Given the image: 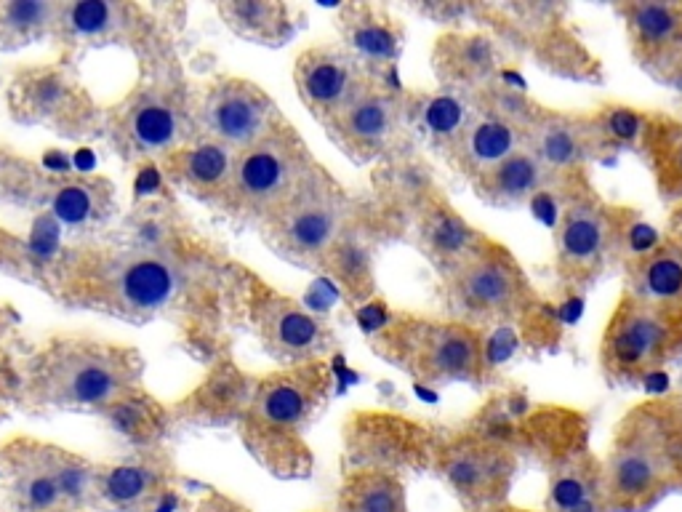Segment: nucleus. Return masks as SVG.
<instances>
[{
  "instance_id": "1",
  "label": "nucleus",
  "mask_w": 682,
  "mask_h": 512,
  "mask_svg": "<svg viewBox=\"0 0 682 512\" xmlns=\"http://www.w3.org/2000/svg\"><path fill=\"white\" fill-rule=\"evenodd\" d=\"M682 355V307L621 296L608 318L600 363L613 382H637Z\"/></svg>"
},
{
  "instance_id": "2",
  "label": "nucleus",
  "mask_w": 682,
  "mask_h": 512,
  "mask_svg": "<svg viewBox=\"0 0 682 512\" xmlns=\"http://www.w3.org/2000/svg\"><path fill=\"white\" fill-rule=\"evenodd\" d=\"M443 291L456 320L475 328L517 318L533 304L523 267L507 248L488 238L464 262L445 272Z\"/></svg>"
},
{
  "instance_id": "3",
  "label": "nucleus",
  "mask_w": 682,
  "mask_h": 512,
  "mask_svg": "<svg viewBox=\"0 0 682 512\" xmlns=\"http://www.w3.org/2000/svg\"><path fill=\"white\" fill-rule=\"evenodd\" d=\"M315 160L291 126L275 128L262 142L235 155L230 192L246 214L270 222L315 171Z\"/></svg>"
},
{
  "instance_id": "4",
  "label": "nucleus",
  "mask_w": 682,
  "mask_h": 512,
  "mask_svg": "<svg viewBox=\"0 0 682 512\" xmlns=\"http://www.w3.org/2000/svg\"><path fill=\"white\" fill-rule=\"evenodd\" d=\"M387 355L424 384L475 382L483 374L480 331L461 320H411L387 339Z\"/></svg>"
},
{
  "instance_id": "5",
  "label": "nucleus",
  "mask_w": 682,
  "mask_h": 512,
  "mask_svg": "<svg viewBox=\"0 0 682 512\" xmlns=\"http://www.w3.org/2000/svg\"><path fill=\"white\" fill-rule=\"evenodd\" d=\"M352 206L339 184L315 168L304 187L272 216L270 238L280 254L299 264H323L347 230Z\"/></svg>"
},
{
  "instance_id": "6",
  "label": "nucleus",
  "mask_w": 682,
  "mask_h": 512,
  "mask_svg": "<svg viewBox=\"0 0 682 512\" xmlns=\"http://www.w3.org/2000/svg\"><path fill=\"white\" fill-rule=\"evenodd\" d=\"M326 131L336 147L355 163L389 158L408 131L405 99L387 80L368 78L365 86L328 120Z\"/></svg>"
},
{
  "instance_id": "7",
  "label": "nucleus",
  "mask_w": 682,
  "mask_h": 512,
  "mask_svg": "<svg viewBox=\"0 0 682 512\" xmlns=\"http://www.w3.org/2000/svg\"><path fill=\"white\" fill-rule=\"evenodd\" d=\"M619 216L592 195H576L563 206L557 219L555 254L557 272L565 283L589 286L619 254Z\"/></svg>"
},
{
  "instance_id": "8",
  "label": "nucleus",
  "mask_w": 682,
  "mask_h": 512,
  "mask_svg": "<svg viewBox=\"0 0 682 512\" xmlns=\"http://www.w3.org/2000/svg\"><path fill=\"white\" fill-rule=\"evenodd\" d=\"M206 126L214 142L230 150H248L280 128V115L262 88L246 80H227L211 91L206 102Z\"/></svg>"
},
{
  "instance_id": "9",
  "label": "nucleus",
  "mask_w": 682,
  "mask_h": 512,
  "mask_svg": "<svg viewBox=\"0 0 682 512\" xmlns=\"http://www.w3.org/2000/svg\"><path fill=\"white\" fill-rule=\"evenodd\" d=\"M371 78L344 48L318 46L296 59V91L307 110L326 126Z\"/></svg>"
},
{
  "instance_id": "10",
  "label": "nucleus",
  "mask_w": 682,
  "mask_h": 512,
  "mask_svg": "<svg viewBox=\"0 0 682 512\" xmlns=\"http://www.w3.org/2000/svg\"><path fill=\"white\" fill-rule=\"evenodd\" d=\"M344 51L363 67L371 78H387L403 54L405 30L397 16L384 6L352 3L341 8L339 16Z\"/></svg>"
},
{
  "instance_id": "11",
  "label": "nucleus",
  "mask_w": 682,
  "mask_h": 512,
  "mask_svg": "<svg viewBox=\"0 0 682 512\" xmlns=\"http://www.w3.org/2000/svg\"><path fill=\"white\" fill-rule=\"evenodd\" d=\"M523 147L533 152L552 176L579 171L584 163L600 158L589 115H571L539 107L523 134Z\"/></svg>"
},
{
  "instance_id": "12",
  "label": "nucleus",
  "mask_w": 682,
  "mask_h": 512,
  "mask_svg": "<svg viewBox=\"0 0 682 512\" xmlns=\"http://www.w3.org/2000/svg\"><path fill=\"white\" fill-rule=\"evenodd\" d=\"M637 62L653 72L682 67V3L637 0L619 6Z\"/></svg>"
},
{
  "instance_id": "13",
  "label": "nucleus",
  "mask_w": 682,
  "mask_h": 512,
  "mask_svg": "<svg viewBox=\"0 0 682 512\" xmlns=\"http://www.w3.org/2000/svg\"><path fill=\"white\" fill-rule=\"evenodd\" d=\"M512 456L504 446L488 438H461L440 454V472L448 486L464 499H491L509 483ZM504 494V491H501Z\"/></svg>"
},
{
  "instance_id": "14",
  "label": "nucleus",
  "mask_w": 682,
  "mask_h": 512,
  "mask_svg": "<svg viewBox=\"0 0 682 512\" xmlns=\"http://www.w3.org/2000/svg\"><path fill=\"white\" fill-rule=\"evenodd\" d=\"M523 142V128L493 118L488 112L472 110L467 126L461 128V134L443 152L456 171L475 182L477 176L499 166L501 160H507L517 150H523Z\"/></svg>"
},
{
  "instance_id": "15",
  "label": "nucleus",
  "mask_w": 682,
  "mask_h": 512,
  "mask_svg": "<svg viewBox=\"0 0 682 512\" xmlns=\"http://www.w3.org/2000/svg\"><path fill=\"white\" fill-rule=\"evenodd\" d=\"M416 240H419L424 256L435 264L440 275H445L456 264L464 262L483 243L485 235L475 230L448 200H443L440 195H432L419 208Z\"/></svg>"
},
{
  "instance_id": "16",
  "label": "nucleus",
  "mask_w": 682,
  "mask_h": 512,
  "mask_svg": "<svg viewBox=\"0 0 682 512\" xmlns=\"http://www.w3.org/2000/svg\"><path fill=\"white\" fill-rule=\"evenodd\" d=\"M669 480L664 464L643 446L629 438H616L608 464L603 470L605 496L621 507H640L648 504Z\"/></svg>"
},
{
  "instance_id": "17",
  "label": "nucleus",
  "mask_w": 682,
  "mask_h": 512,
  "mask_svg": "<svg viewBox=\"0 0 682 512\" xmlns=\"http://www.w3.org/2000/svg\"><path fill=\"white\" fill-rule=\"evenodd\" d=\"M499 56L491 38L485 35H445L435 46V72L443 80L445 88H453V94L469 91L477 94L480 88L496 80Z\"/></svg>"
},
{
  "instance_id": "18",
  "label": "nucleus",
  "mask_w": 682,
  "mask_h": 512,
  "mask_svg": "<svg viewBox=\"0 0 682 512\" xmlns=\"http://www.w3.org/2000/svg\"><path fill=\"white\" fill-rule=\"evenodd\" d=\"M619 435L643 443L669 478L682 475V398L643 403L619 424Z\"/></svg>"
},
{
  "instance_id": "19",
  "label": "nucleus",
  "mask_w": 682,
  "mask_h": 512,
  "mask_svg": "<svg viewBox=\"0 0 682 512\" xmlns=\"http://www.w3.org/2000/svg\"><path fill=\"white\" fill-rule=\"evenodd\" d=\"M627 294L653 304L682 307V238L661 240L637 251L624 264Z\"/></svg>"
},
{
  "instance_id": "20",
  "label": "nucleus",
  "mask_w": 682,
  "mask_h": 512,
  "mask_svg": "<svg viewBox=\"0 0 682 512\" xmlns=\"http://www.w3.org/2000/svg\"><path fill=\"white\" fill-rule=\"evenodd\" d=\"M555 179L557 176L549 174L547 168L539 163V158L523 147L515 155H509L507 160H501L499 166L477 176L472 187H475L477 198H483L485 203L509 208L541 195Z\"/></svg>"
},
{
  "instance_id": "21",
  "label": "nucleus",
  "mask_w": 682,
  "mask_h": 512,
  "mask_svg": "<svg viewBox=\"0 0 682 512\" xmlns=\"http://www.w3.org/2000/svg\"><path fill=\"white\" fill-rule=\"evenodd\" d=\"M264 342L278 358L312 360L326 350L331 336L315 315L294 302H275L264 315Z\"/></svg>"
},
{
  "instance_id": "22",
  "label": "nucleus",
  "mask_w": 682,
  "mask_h": 512,
  "mask_svg": "<svg viewBox=\"0 0 682 512\" xmlns=\"http://www.w3.org/2000/svg\"><path fill=\"white\" fill-rule=\"evenodd\" d=\"M323 387H326V382L312 371L286 376V379H278V382L264 387L259 403H256V411L264 419V424H270V427L296 430L310 419V414L323 398Z\"/></svg>"
},
{
  "instance_id": "23",
  "label": "nucleus",
  "mask_w": 682,
  "mask_h": 512,
  "mask_svg": "<svg viewBox=\"0 0 682 512\" xmlns=\"http://www.w3.org/2000/svg\"><path fill=\"white\" fill-rule=\"evenodd\" d=\"M472 110L475 107H469L467 96L453 94V91L419 94L405 99L408 128H416L419 134L427 136L437 150H445L461 134V128L467 126V120L472 118Z\"/></svg>"
},
{
  "instance_id": "24",
  "label": "nucleus",
  "mask_w": 682,
  "mask_h": 512,
  "mask_svg": "<svg viewBox=\"0 0 682 512\" xmlns=\"http://www.w3.org/2000/svg\"><path fill=\"white\" fill-rule=\"evenodd\" d=\"M640 150L648 158L656 187L664 198H682V120L645 118Z\"/></svg>"
},
{
  "instance_id": "25",
  "label": "nucleus",
  "mask_w": 682,
  "mask_h": 512,
  "mask_svg": "<svg viewBox=\"0 0 682 512\" xmlns=\"http://www.w3.org/2000/svg\"><path fill=\"white\" fill-rule=\"evenodd\" d=\"M176 286V270L160 256H136L118 272L120 302L131 310H158L171 302Z\"/></svg>"
},
{
  "instance_id": "26",
  "label": "nucleus",
  "mask_w": 682,
  "mask_h": 512,
  "mask_svg": "<svg viewBox=\"0 0 682 512\" xmlns=\"http://www.w3.org/2000/svg\"><path fill=\"white\" fill-rule=\"evenodd\" d=\"M224 22L232 30L256 43L280 46L283 40L294 35V16L286 3H270V0H232L219 6Z\"/></svg>"
},
{
  "instance_id": "27",
  "label": "nucleus",
  "mask_w": 682,
  "mask_h": 512,
  "mask_svg": "<svg viewBox=\"0 0 682 512\" xmlns=\"http://www.w3.org/2000/svg\"><path fill=\"white\" fill-rule=\"evenodd\" d=\"M67 403L75 406H99L112 400L120 390V376L115 363L107 358H78L75 363H64V376L56 384Z\"/></svg>"
},
{
  "instance_id": "28",
  "label": "nucleus",
  "mask_w": 682,
  "mask_h": 512,
  "mask_svg": "<svg viewBox=\"0 0 682 512\" xmlns=\"http://www.w3.org/2000/svg\"><path fill=\"white\" fill-rule=\"evenodd\" d=\"M323 267L331 270L341 288L347 291L355 302L365 299L373 288V262H371V246L363 235L347 230L341 232V238L336 240V246L328 251L323 259Z\"/></svg>"
},
{
  "instance_id": "29",
  "label": "nucleus",
  "mask_w": 682,
  "mask_h": 512,
  "mask_svg": "<svg viewBox=\"0 0 682 512\" xmlns=\"http://www.w3.org/2000/svg\"><path fill=\"white\" fill-rule=\"evenodd\" d=\"M603 494V470L584 459H573L552 480L549 502L555 512H600Z\"/></svg>"
},
{
  "instance_id": "30",
  "label": "nucleus",
  "mask_w": 682,
  "mask_h": 512,
  "mask_svg": "<svg viewBox=\"0 0 682 512\" xmlns=\"http://www.w3.org/2000/svg\"><path fill=\"white\" fill-rule=\"evenodd\" d=\"M419 424H408L392 416L368 414L355 422L357 451H363L376 459H400L411 451L413 438H419Z\"/></svg>"
},
{
  "instance_id": "31",
  "label": "nucleus",
  "mask_w": 682,
  "mask_h": 512,
  "mask_svg": "<svg viewBox=\"0 0 682 512\" xmlns=\"http://www.w3.org/2000/svg\"><path fill=\"white\" fill-rule=\"evenodd\" d=\"M347 512H405L403 486L384 470H365L344 491Z\"/></svg>"
},
{
  "instance_id": "32",
  "label": "nucleus",
  "mask_w": 682,
  "mask_h": 512,
  "mask_svg": "<svg viewBox=\"0 0 682 512\" xmlns=\"http://www.w3.org/2000/svg\"><path fill=\"white\" fill-rule=\"evenodd\" d=\"M589 123H592V134L597 139L600 155L608 150L640 147L645 131V115L624 104H605L603 110L589 115Z\"/></svg>"
},
{
  "instance_id": "33",
  "label": "nucleus",
  "mask_w": 682,
  "mask_h": 512,
  "mask_svg": "<svg viewBox=\"0 0 682 512\" xmlns=\"http://www.w3.org/2000/svg\"><path fill=\"white\" fill-rule=\"evenodd\" d=\"M62 8L46 0H11L0 3V40L19 43L32 40L59 22Z\"/></svg>"
},
{
  "instance_id": "34",
  "label": "nucleus",
  "mask_w": 682,
  "mask_h": 512,
  "mask_svg": "<svg viewBox=\"0 0 682 512\" xmlns=\"http://www.w3.org/2000/svg\"><path fill=\"white\" fill-rule=\"evenodd\" d=\"M131 139L142 152L168 150L179 139V118L171 104L147 102L131 115Z\"/></svg>"
},
{
  "instance_id": "35",
  "label": "nucleus",
  "mask_w": 682,
  "mask_h": 512,
  "mask_svg": "<svg viewBox=\"0 0 682 512\" xmlns=\"http://www.w3.org/2000/svg\"><path fill=\"white\" fill-rule=\"evenodd\" d=\"M232 166H235V155H232L230 147L219 142H203L184 155L182 174L195 187L216 190L222 184H230Z\"/></svg>"
},
{
  "instance_id": "36",
  "label": "nucleus",
  "mask_w": 682,
  "mask_h": 512,
  "mask_svg": "<svg viewBox=\"0 0 682 512\" xmlns=\"http://www.w3.org/2000/svg\"><path fill=\"white\" fill-rule=\"evenodd\" d=\"M59 22L67 24V30L80 38H102L123 24V11L107 0H80L62 8Z\"/></svg>"
},
{
  "instance_id": "37",
  "label": "nucleus",
  "mask_w": 682,
  "mask_h": 512,
  "mask_svg": "<svg viewBox=\"0 0 682 512\" xmlns=\"http://www.w3.org/2000/svg\"><path fill=\"white\" fill-rule=\"evenodd\" d=\"M152 488V475L144 467H136V464H120V467H112L107 475L102 478V496L107 502L120 504H136L139 499L150 494Z\"/></svg>"
},
{
  "instance_id": "38",
  "label": "nucleus",
  "mask_w": 682,
  "mask_h": 512,
  "mask_svg": "<svg viewBox=\"0 0 682 512\" xmlns=\"http://www.w3.org/2000/svg\"><path fill=\"white\" fill-rule=\"evenodd\" d=\"M54 214L67 224H86L96 214V192L86 184H64L54 195Z\"/></svg>"
},
{
  "instance_id": "39",
  "label": "nucleus",
  "mask_w": 682,
  "mask_h": 512,
  "mask_svg": "<svg viewBox=\"0 0 682 512\" xmlns=\"http://www.w3.org/2000/svg\"><path fill=\"white\" fill-rule=\"evenodd\" d=\"M24 499L30 504L32 510H51L59 499H62V491H59V483H56L54 475H38L32 478L24 488Z\"/></svg>"
},
{
  "instance_id": "40",
  "label": "nucleus",
  "mask_w": 682,
  "mask_h": 512,
  "mask_svg": "<svg viewBox=\"0 0 682 512\" xmlns=\"http://www.w3.org/2000/svg\"><path fill=\"white\" fill-rule=\"evenodd\" d=\"M54 478L59 483V491H62L64 499H78V496L86 494L88 472L78 467V464H67L62 470H56Z\"/></svg>"
}]
</instances>
